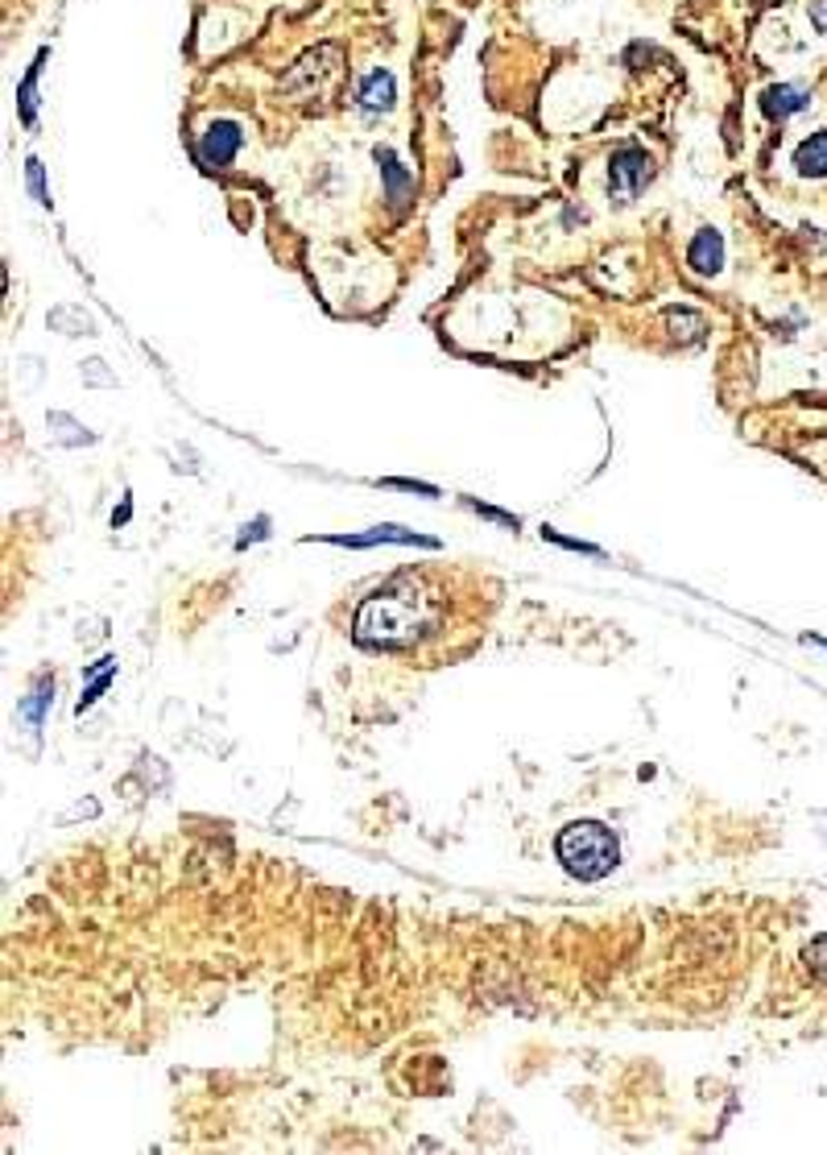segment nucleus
<instances>
[{
  "label": "nucleus",
  "instance_id": "nucleus-1",
  "mask_svg": "<svg viewBox=\"0 0 827 1155\" xmlns=\"http://www.w3.org/2000/svg\"><path fill=\"white\" fill-rule=\"evenodd\" d=\"M435 626H438V605L431 601L414 580H397V585L381 588V592H373L369 601L360 605L356 642L402 650L422 642V638H431Z\"/></svg>",
  "mask_w": 827,
  "mask_h": 1155
},
{
  "label": "nucleus",
  "instance_id": "nucleus-5",
  "mask_svg": "<svg viewBox=\"0 0 827 1155\" xmlns=\"http://www.w3.org/2000/svg\"><path fill=\"white\" fill-rule=\"evenodd\" d=\"M807 104H812V92L798 87V83H774V87L762 92V112L769 121H790V116L803 112Z\"/></svg>",
  "mask_w": 827,
  "mask_h": 1155
},
{
  "label": "nucleus",
  "instance_id": "nucleus-13",
  "mask_svg": "<svg viewBox=\"0 0 827 1155\" xmlns=\"http://www.w3.org/2000/svg\"><path fill=\"white\" fill-rule=\"evenodd\" d=\"M112 671H116V659H100V671H95L92 688H87V692H83V697H79V704H75L79 712H83V709H92L95 700L104 697V688H108V683H112Z\"/></svg>",
  "mask_w": 827,
  "mask_h": 1155
},
{
  "label": "nucleus",
  "instance_id": "nucleus-11",
  "mask_svg": "<svg viewBox=\"0 0 827 1155\" xmlns=\"http://www.w3.org/2000/svg\"><path fill=\"white\" fill-rule=\"evenodd\" d=\"M42 63H46V50L33 59L30 75L17 87V109H21V121H25V125H33V116H38V75H42Z\"/></svg>",
  "mask_w": 827,
  "mask_h": 1155
},
{
  "label": "nucleus",
  "instance_id": "nucleus-6",
  "mask_svg": "<svg viewBox=\"0 0 827 1155\" xmlns=\"http://www.w3.org/2000/svg\"><path fill=\"white\" fill-rule=\"evenodd\" d=\"M393 100H397V83H393L390 71H373V75H364L356 87V104L364 112H390Z\"/></svg>",
  "mask_w": 827,
  "mask_h": 1155
},
{
  "label": "nucleus",
  "instance_id": "nucleus-2",
  "mask_svg": "<svg viewBox=\"0 0 827 1155\" xmlns=\"http://www.w3.org/2000/svg\"><path fill=\"white\" fill-rule=\"evenodd\" d=\"M555 854H559L562 870L579 878V883H600L617 870L621 862V845L612 837V828H604L600 821H576L567 824L555 841Z\"/></svg>",
  "mask_w": 827,
  "mask_h": 1155
},
{
  "label": "nucleus",
  "instance_id": "nucleus-3",
  "mask_svg": "<svg viewBox=\"0 0 827 1155\" xmlns=\"http://www.w3.org/2000/svg\"><path fill=\"white\" fill-rule=\"evenodd\" d=\"M650 178H654V158L641 145H621L609 158V190L617 204H633Z\"/></svg>",
  "mask_w": 827,
  "mask_h": 1155
},
{
  "label": "nucleus",
  "instance_id": "nucleus-15",
  "mask_svg": "<svg viewBox=\"0 0 827 1155\" xmlns=\"http://www.w3.org/2000/svg\"><path fill=\"white\" fill-rule=\"evenodd\" d=\"M807 13H812V25H815V30L827 33V0H812V9H807Z\"/></svg>",
  "mask_w": 827,
  "mask_h": 1155
},
{
  "label": "nucleus",
  "instance_id": "nucleus-8",
  "mask_svg": "<svg viewBox=\"0 0 827 1155\" xmlns=\"http://www.w3.org/2000/svg\"><path fill=\"white\" fill-rule=\"evenodd\" d=\"M795 171L803 178H827V133H812L795 149Z\"/></svg>",
  "mask_w": 827,
  "mask_h": 1155
},
{
  "label": "nucleus",
  "instance_id": "nucleus-10",
  "mask_svg": "<svg viewBox=\"0 0 827 1155\" xmlns=\"http://www.w3.org/2000/svg\"><path fill=\"white\" fill-rule=\"evenodd\" d=\"M376 166H381V178H385V195H390V204L393 207H402L406 204V190L414 178L402 171V162L393 158L390 149H376Z\"/></svg>",
  "mask_w": 827,
  "mask_h": 1155
},
{
  "label": "nucleus",
  "instance_id": "nucleus-14",
  "mask_svg": "<svg viewBox=\"0 0 827 1155\" xmlns=\"http://www.w3.org/2000/svg\"><path fill=\"white\" fill-rule=\"evenodd\" d=\"M30 190H33V199H38V204H50L46 183H42V162H38V158H30Z\"/></svg>",
  "mask_w": 827,
  "mask_h": 1155
},
{
  "label": "nucleus",
  "instance_id": "nucleus-7",
  "mask_svg": "<svg viewBox=\"0 0 827 1155\" xmlns=\"http://www.w3.org/2000/svg\"><path fill=\"white\" fill-rule=\"evenodd\" d=\"M688 266L695 269V274H716L720 266H724V240H720V233H712V228H703L700 237L691 240V249H688Z\"/></svg>",
  "mask_w": 827,
  "mask_h": 1155
},
{
  "label": "nucleus",
  "instance_id": "nucleus-12",
  "mask_svg": "<svg viewBox=\"0 0 827 1155\" xmlns=\"http://www.w3.org/2000/svg\"><path fill=\"white\" fill-rule=\"evenodd\" d=\"M50 700H54V680H42L38 688H33V697L25 700V704H21V716H25V721H30V725L38 729V725H42V716H46V704H50Z\"/></svg>",
  "mask_w": 827,
  "mask_h": 1155
},
{
  "label": "nucleus",
  "instance_id": "nucleus-9",
  "mask_svg": "<svg viewBox=\"0 0 827 1155\" xmlns=\"http://www.w3.org/2000/svg\"><path fill=\"white\" fill-rule=\"evenodd\" d=\"M328 543H340V547H373V543H426V547H435L431 538H414L410 530L402 526H376L369 535H331Z\"/></svg>",
  "mask_w": 827,
  "mask_h": 1155
},
{
  "label": "nucleus",
  "instance_id": "nucleus-4",
  "mask_svg": "<svg viewBox=\"0 0 827 1155\" xmlns=\"http://www.w3.org/2000/svg\"><path fill=\"white\" fill-rule=\"evenodd\" d=\"M245 142V128L236 125V121H211V125L199 133V145H195V154L204 166L219 171V166H228L236 158V149Z\"/></svg>",
  "mask_w": 827,
  "mask_h": 1155
}]
</instances>
